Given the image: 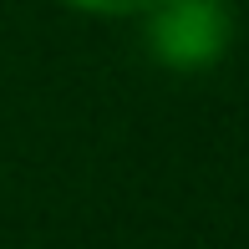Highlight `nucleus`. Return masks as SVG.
<instances>
[{"mask_svg":"<svg viewBox=\"0 0 249 249\" xmlns=\"http://www.w3.org/2000/svg\"><path fill=\"white\" fill-rule=\"evenodd\" d=\"M234 46V10L224 0H158L148 10V51L168 71H203Z\"/></svg>","mask_w":249,"mask_h":249,"instance_id":"nucleus-1","label":"nucleus"},{"mask_svg":"<svg viewBox=\"0 0 249 249\" xmlns=\"http://www.w3.org/2000/svg\"><path fill=\"white\" fill-rule=\"evenodd\" d=\"M61 5L82 10V16H148L158 0H61Z\"/></svg>","mask_w":249,"mask_h":249,"instance_id":"nucleus-2","label":"nucleus"}]
</instances>
